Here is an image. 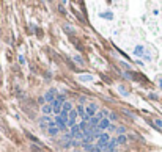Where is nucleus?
Returning <instances> with one entry per match:
<instances>
[{
  "mask_svg": "<svg viewBox=\"0 0 162 152\" xmlns=\"http://www.w3.org/2000/svg\"><path fill=\"white\" fill-rule=\"evenodd\" d=\"M110 140H112V138H110V135H109V133H102V135H101V138L98 140V143H96V146H98V147H99V149H101V150L104 152Z\"/></svg>",
  "mask_w": 162,
  "mask_h": 152,
  "instance_id": "1",
  "label": "nucleus"
},
{
  "mask_svg": "<svg viewBox=\"0 0 162 152\" xmlns=\"http://www.w3.org/2000/svg\"><path fill=\"white\" fill-rule=\"evenodd\" d=\"M85 113H87L90 118H95V116L98 115V105H96V104H93V102L88 104V105L85 107Z\"/></svg>",
  "mask_w": 162,
  "mask_h": 152,
  "instance_id": "2",
  "label": "nucleus"
},
{
  "mask_svg": "<svg viewBox=\"0 0 162 152\" xmlns=\"http://www.w3.org/2000/svg\"><path fill=\"white\" fill-rule=\"evenodd\" d=\"M71 133H73V138H74V140H77V141H82V140H83V132L80 130L79 124H76L74 127L71 129Z\"/></svg>",
  "mask_w": 162,
  "mask_h": 152,
  "instance_id": "3",
  "label": "nucleus"
},
{
  "mask_svg": "<svg viewBox=\"0 0 162 152\" xmlns=\"http://www.w3.org/2000/svg\"><path fill=\"white\" fill-rule=\"evenodd\" d=\"M54 94H55V89H49L47 93L44 94V100H46V104H51V105H52V104L55 102V99H57V97H55Z\"/></svg>",
  "mask_w": 162,
  "mask_h": 152,
  "instance_id": "4",
  "label": "nucleus"
},
{
  "mask_svg": "<svg viewBox=\"0 0 162 152\" xmlns=\"http://www.w3.org/2000/svg\"><path fill=\"white\" fill-rule=\"evenodd\" d=\"M110 124H112V122H110V119H109V118H104V119H101V121H99L98 129H99L101 132H104L106 129H109V127H110Z\"/></svg>",
  "mask_w": 162,
  "mask_h": 152,
  "instance_id": "5",
  "label": "nucleus"
},
{
  "mask_svg": "<svg viewBox=\"0 0 162 152\" xmlns=\"http://www.w3.org/2000/svg\"><path fill=\"white\" fill-rule=\"evenodd\" d=\"M41 111H43V116H49L51 113H54V108H52L51 104H44L41 107Z\"/></svg>",
  "mask_w": 162,
  "mask_h": 152,
  "instance_id": "6",
  "label": "nucleus"
},
{
  "mask_svg": "<svg viewBox=\"0 0 162 152\" xmlns=\"http://www.w3.org/2000/svg\"><path fill=\"white\" fill-rule=\"evenodd\" d=\"M61 105H63V104L60 102V100H57V99H55V102L52 104V108H54V113H55L57 116H60V113H61Z\"/></svg>",
  "mask_w": 162,
  "mask_h": 152,
  "instance_id": "7",
  "label": "nucleus"
},
{
  "mask_svg": "<svg viewBox=\"0 0 162 152\" xmlns=\"http://www.w3.org/2000/svg\"><path fill=\"white\" fill-rule=\"evenodd\" d=\"M83 149L85 152H102L98 146H91V144H83Z\"/></svg>",
  "mask_w": 162,
  "mask_h": 152,
  "instance_id": "8",
  "label": "nucleus"
},
{
  "mask_svg": "<svg viewBox=\"0 0 162 152\" xmlns=\"http://www.w3.org/2000/svg\"><path fill=\"white\" fill-rule=\"evenodd\" d=\"M80 82H93L95 79H93V75H90V74H87V75H79L77 77Z\"/></svg>",
  "mask_w": 162,
  "mask_h": 152,
  "instance_id": "9",
  "label": "nucleus"
},
{
  "mask_svg": "<svg viewBox=\"0 0 162 152\" xmlns=\"http://www.w3.org/2000/svg\"><path fill=\"white\" fill-rule=\"evenodd\" d=\"M51 121H52L51 116H41V118H39V124H46L47 127H49V122H51Z\"/></svg>",
  "mask_w": 162,
  "mask_h": 152,
  "instance_id": "10",
  "label": "nucleus"
},
{
  "mask_svg": "<svg viewBox=\"0 0 162 152\" xmlns=\"http://www.w3.org/2000/svg\"><path fill=\"white\" fill-rule=\"evenodd\" d=\"M47 133H49L51 137H55V135L60 133V129H58V127H49V129H47Z\"/></svg>",
  "mask_w": 162,
  "mask_h": 152,
  "instance_id": "11",
  "label": "nucleus"
},
{
  "mask_svg": "<svg viewBox=\"0 0 162 152\" xmlns=\"http://www.w3.org/2000/svg\"><path fill=\"white\" fill-rule=\"evenodd\" d=\"M76 111H77V115L82 116V119L87 116V113H85V107H83V105H77V110H76Z\"/></svg>",
  "mask_w": 162,
  "mask_h": 152,
  "instance_id": "12",
  "label": "nucleus"
},
{
  "mask_svg": "<svg viewBox=\"0 0 162 152\" xmlns=\"http://www.w3.org/2000/svg\"><path fill=\"white\" fill-rule=\"evenodd\" d=\"M117 141H118V144H126L128 143V138H126V135H120L117 138Z\"/></svg>",
  "mask_w": 162,
  "mask_h": 152,
  "instance_id": "13",
  "label": "nucleus"
},
{
  "mask_svg": "<svg viewBox=\"0 0 162 152\" xmlns=\"http://www.w3.org/2000/svg\"><path fill=\"white\" fill-rule=\"evenodd\" d=\"M63 138H65V143H66V141H73V140H74L71 132H69V133H65V137H63Z\"/></svg>",
  "mask_w": 162,
  "mask_h": 152,
  "instance_id": "14",
  "label": "nucleus"
},
{
  "mask_svg": "<svg viewBox=\"0 0 162 152\" xmlns=\"http://www.w3.org/2000/svg\"><path fill=\"white\" fill-rule=\"evenodd\" d=\"M142 52H143V47L142 46H137L135 47V55H142Z\"/></svg>",
  "mask_w": 162,
  "mask_h": 152,
  "instance_id": "15",
  "label": "nucleus"
},
{
  "mask_svg": "<svg viewBox=\"0 0 162 152\" xmlns=\"http://www.w3.org/2000/svg\"><path fill=\"white\" fill-rule=\"evenodd\" d=\"M109 119H110V122H112V121H117V115H115V113H110V115H109Z\"/></svg>",
  "mask_w": 162,
  "mask_h": 152,
  "instance_id": "16",
  "label": "nucleus"
},
{
  "mask_svg": "<svg viewBox=\"0 0 162 152\" xmlns=\"http://www.w3.org/2000/svg\"><path fill=\"white\" fill-rule=\"evenodd\" d=\"M154 124L157 125V127H160V129H162V121H160V119H156V121H154Z\"/></svg>",
  "mask_w": 162,
  "mask_h": 152,
  "instance_id": "17",
  "label": "nucleus"
},
{
  "mask_svg": "<svg viewBox=\"0 0 162 152\" xmlns=\"http://www.w3.org/2000/svg\"><path fill=\"white\" fill-rule=\"evenodd\" d=\"M74 61H77L79 64H83V61H82V60H80V57H77V55L74 57Z\"/></svg>",
  "mask_w": 162,
  "mask_h": 152,
  "instance_id": "18",
  "label": "nucleus"
},
{
  "mask_svg": "<svg viewBox=\"0 0 162 152\" xmlns=\"http://www.w3.org/2000/svg\"><path fill=\"white\" fill-rule=\"evenodd\" d=\"M118 89H120V93H123L124 96H128V93H126V89H124L123 86H118Z\"/></svg>",
  "mask_w": 162,
  "mask_h": 152,
  "instance_id": "19",
  "label": "nucleus"
},
{
  "mask_svg": "<svg viewBox=\"0 0 162 152\" xmlns=\"http://www.w3.org/2000/svg\"><path fill=\"white\" fill-rule=\"evenodd\" d=\"M109 130H112V132L115 130V132H117V125H113V124H110V127H109Z\"/></svg>",
  "mask_w": 162,
  "mask_h": 152,
  "instance_id": "20",
  "label": "nucleus"
},
{
  "mask_svg": "<svg viewBox=\"0 0 162 152\" xmlns=\"http://www.w3.org/2000/svg\"><path fill=\"white\" fill-rule=\"evenodd\" d=\"M38 102H39L41 105H44V104H46V100H44V97H39V99H38Z\"/></svg>",
  "mask_w": 162,
  "mask_h": 152,
  "instance_id": "21",
  "label": "nucleus"
},
{
  "mask_svg": "<svg viewBox=\"0 0 162 152\" xmlns=\"http://www.w3.org/2000/svg\"><path fill=\"white\" fill-rule=\"evenodd\" d=\"M160 88H162V80H160Z\"/></svg>",
  "mask_w": 162,
  "mask_h": 152,
  "instance_id": "22",
  "label": "nucleus"
}]
</instances>
